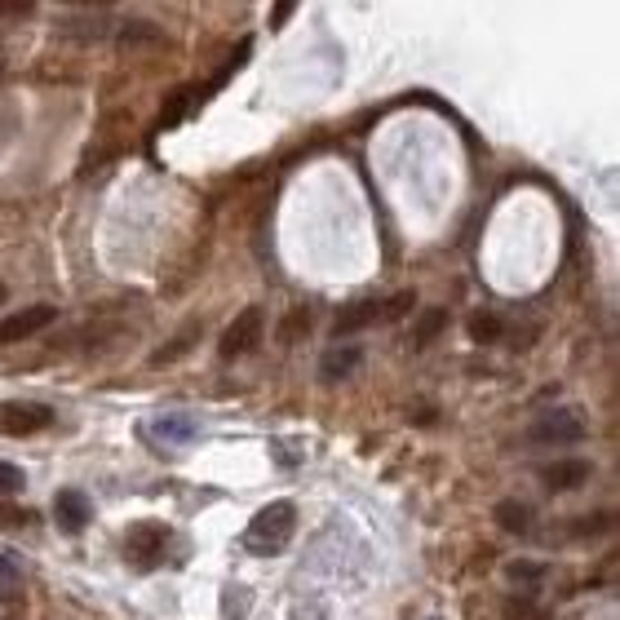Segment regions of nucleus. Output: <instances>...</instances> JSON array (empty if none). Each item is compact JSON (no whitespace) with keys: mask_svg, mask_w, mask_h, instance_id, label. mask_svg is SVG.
<instances>
[{"mask_svg":"<svg viewBox=\"0 0 620 620\" xmlns=\"http://www.w3.org/2000/svg\"><path fill=\"white\" fill-rule=\"evenodd\" d=\"M164 545H169V523L160 519H142L129 527V541H124V554H129V563L138 567H155L164 554Z\"/></svg>","mask_w":620,"mask_h":620,"instance_id":"nucleus-5","label":"nucleus"},{"mask_svg":"<svg viewBox=\"0 0 620 620\" xmlns=\"http://www.w3.org/2000/svg\"><path fill=\"white\" fill-rule=\"evenodd\" d=\"M54 519L62 532H85L89 519H93V505H89V496L85 492H76V488H62L58 492V501H54Z\"/></svg>","mask_w":620,"mask_h":620,"instance_id":"nucleus-7","label":"nucleus"},{"mask_svg":"<svg viewBox=\"0 0 620 620\" xmlns=\"http://www.w3.org/2000/svg\"><path fill=\"white\" fill-rule=\"evenodd\" d=\"M147 40H160V31H155V23H124V36H120V45H124V49L147 45Z\"/></svg>","mask_w":620,"mask_h":620,"instance_id":"nucleus-17","label":"nucleus"},{"mask_svg":"<svg viewBox=\"0 0 620 620\" xmlns=\"http://www.w3.org/2000/svg\"><path fill=\"white\" fill-rule=\"evenodd\" d=\"M5 297H9V293H5V284H0V306H5Z\"/></svg>","mask_w":620,"mask_h":620,"instance_id":"nucleus-23","label":"nucleus"},{"mask_svg":"<svg viewBox=\"0 0 620 620\" xmlns=\"http://www.w3.org/2000/svg\"><path fill=\"white\" fill-rule=\"evenodd\" d=\"M151 434H155V439H164V443H186V439H195V434H200V426H195V421H186V417H160L151 426Z\"/></svg>","mask_w":620,"mask_h":620,"instance_id":"nucleus-11","label":"nucleus"},{"mask_svg":"<svg viewBox=\"0 0 620 620\" xmlns=\"http://www.w3.org/2000/svg\"><path fill=\"white\" fill-rule=\"evenodd\" d=\"M288 14H293V5H279V9H271V23H284Z\"/></svg>","mask_w":620,"mask_h":620,"instance_id":"nucleus-22","label":"nucleus"},{"mask_svg":"<svg viewBox=\"0 0 620 620\" xmlns=\"http://www.w3.org/2000/svg\"><path fill=\"white\" fill-rule=\"evenodd\" d=\"M262 328H266V315H262V306H248V310H240V315L226 324V333H222V341H217V355L231 364V359H240V355H248V350L262 341Z\"/></svg>","mask_w":620,"mask_h":620,"instance_id":"nucleus-3","label":"nucleus"},{"mask_svg":"<svg viewBox=\"0 0 620 620\" xmlns=\"http://www.w3.org/2000/svg\"><path fill=\"white\" fill-rule=\"evenodd\" d=\"M523 439L536 443V448H567V443L585 439V421L576 412H545L523 430Z\"/></svg>","mask_w":620,"mask_h":620,"instance_id":"nucleus-2","label":"nucleus"},{"mask_svg":"<svg viewBox=\"0 0 620 620\" xmlns=\"http://www.w3.org/2000/svg\"><path fill=\"white\" fill-rule=\"evenodd\" d=\"M293 527H297V510L288 501H275V505H262L253 514V523L244 527V550L257 554V558H275L293 541Z\"/></svg>","mask_w":620,"mask_h":620,"instance_id":"nucleus-1","label":"nucleus"},{"mask_svg":"<svg viewBox=\"0 0 620 620\" xmlns=\"http://www.w3.org/2000/svg\"><path fill=\"white\" fill-rule=\"evenodd\" d=\"M589 474H594V465H589V461H581V457L541 465V483H545V488H554V492H572V488H585V483H589Z\"/></svg>","mask_w":620,"mask_h":620,"instance_id":"nucleus-8","label":"nucleus"},{"mask_svg":"<svg viewBox=\"0 0 620 620\" xmlns=\"http://www.w3.org/2000/svg\"><path fill=\"white\" fill-rule=\"evenodd\" d=\"M191 341H195V328H186V333H182V337H173L164 350H155L151 364H155V368H164V364H173V359H182L186 350H191Z\"/></svg>","mask_w":620,"mask_h":620,"instance_id":"nucleus-14","label":"nucleus"},{"mask_svg":"<svg viewBox=\"0 0 620 620\" xmlns=\"http://www.w3.org/2000/svg\"><path fill=\"white\" fill-rule=\"evenodd\" d=\"M0 523H9V527L36 523V510H18V505H0Z\"/></svg>","mask_w":620,"mask_h":620,"instance_id":"nucleus-20","label":"nucleus"},{"mask_svg":"<svg viewBox=\"0 0 620 620\" xmlns=\"http://www.w3.org/2000/svg\"><path fill=\"white\" fill-rule=\"evenodd\" d=\"M306 333H310V310L297 306L293 315H288V324L279 328V337H284V341H297V337H306Z\"/></svg>","mask_w":620,"mask_h":620,"instance_id":"nucleus-18","label":"nucleus"},{"mask_svg":"<svg viewBox=\"0 0 620 620\" xmlns=\"http://www.w3.org/2000/svg\"><path fill=\"white\" fill-rule=\"evenodd\" d=\"M381 319V302H355V306H346L341 315L333 319V337H350V333H359V328H368V324H377Z\"/></svg>","mask_w":620,"mask_h":620,"instance_id":"nucleus-9","label":"nucleus"},{"mask_svg":"<svg viewBox=\"0 0 620 620\" xmlns=\"http://www.w3.org/2000/svg\"><path fill=\"white\" fill-rule=\"evenodd\" d=\"M412 306H417V293H408V288H403V293H395L390 302H381V319H386V324H395V319H403Z\"/></svg>","mask_w":620,"mask_h":620,"instance_id":"nucleus-15","label":"nucleus"},{"mask_svg":"<svg viewBox=\"0 0 620 620\" xmlns=\"http://www.w3.org/2000/svg\"><path fill=\"white\" fill-rule=\"evenodd\" d=\"M0 18H31V5H9V0H0Z\"/></svg>","mask_w":620,"mask_h":620,"instance_id":"nucleus-21","label":"nucleus"},{"mask_svg":"<svg viewBox=\"0 0 620 620\" xmlns=\"http://www.w3.org/2000/svg\"><path fill=\"white\" fill-rule=\"evenodd\" d=\"M49 426H54V412L45 403H27V399L0 403V434H9V439H27V434H40Z\"/></svg>","mask_w":620,"mask_h":620,"instance_id":"nucleus-4","label":"nucleus"},{"mask_svg":"<svg viewBox=\"0 0 620 620\" xmlns=\"http://www.w3.org/2000/svg\"><path fill=\"white\" fill-rule=\"evenodd\" d=\"M54 319H58V310L49 302L27 306V310H18V315H5V319H0V346H14V341H27V337L45 333Z\"/></svg>","mask_w":620,"mask_h":620,"instance_id":"nucleus-6","label":"nucleus"},{"mask_svg":"<svg viewBox=\"0 0 620 620\" xmlns=\"http://www.w3.org/2000/svg\"><path fill=\"white\" fill-rule=\"evenodd\" d=\"M23 488H27L23 470H18V465H9V461H0V496H14V492H23Z\"/></svg>","mask_w":620,"mask_h":620,"instance_id":"nucleus-19","label":"nucleus"},{"mask_svg":"<svg viewBox=\"0 0 620 620\" xmlns=\"http://www.w3.org/2000/svg\"><path fill=\"white\" fill-rule=\"evenodd\" d=\"M496 523H501L505 532H527V527H532V510H527L523 501H501L496 505Z\"/></svg>","mask_w":620,"mask_h":620,"instance_id":"nucleus-13","label":"nucleus"},{"mask_svg":"<svg viewBox=\"0 0 620 620\" xmlns=\"http://www.w3.org/2000/svg\"><path fill=\"white\" fill-rule=\"evenodd\" d=\"M443 324H448V310L430 306V310H426V315H421V319H417V328H412V346H417V350H421V346H430V341H434V337H439V333H443Z\"/></svg>","mask_w":620,"mask_h":620,"instance_id":"nucleus-12","label":"nucleus"},{"mask_svg":"<svg viewBox=\"0 0 620 620\" xmlns=\"http://www.w3.org/2000/svg\"><path fill=\"white\" fill-rule=\"evenodd\" d=\"M355 368H359V346H333L324 355V364H319V377H324V381H341V377H350Z\"/></svg>","mask_w":620,"mask_h":620,"instance_id":"nucleus-10","label":"nucleus"},{"mask_svg":"<svg viewBox=\"0 0 620 620\" xmlns=\"http://www.w3.org/2000/svg\"><path fill=\"white\" fill-rule=\"evenodd\" d=\"M501 333V319L492 315V310H479V315H470V337L474 341H492Z\"/></svg>","mask_w":620,"mask_h":620,"instance_id":"nucleus-16","label":"nucleus"}]
</instances>
